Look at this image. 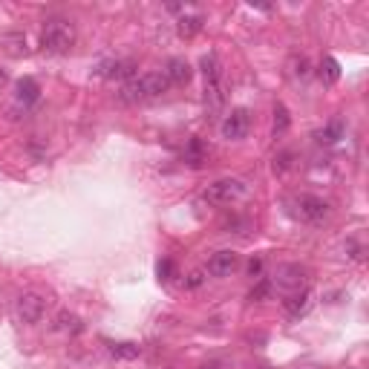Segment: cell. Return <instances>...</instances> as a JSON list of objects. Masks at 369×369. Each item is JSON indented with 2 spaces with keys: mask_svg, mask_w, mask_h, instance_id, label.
Returning a JSON list of instances; mask_svg holds the SVG:
<instances>
[{
  "mask_svg": "<svg viewBox=\"0 0 369 369\" xmlns=\"http://www.w3.org/2000/svg\"><path fill=\"white\" fill-rule=\"evenodd\" d=\"M294 214H298V216L303 219V223H312V225H317V223H323V219L329 216V205L323 202L320 197L303 194V197L294 199Z\"/></svg>",
  "mask_w": 369,
  "mask_h": 369,
  "instance_id": "obj_6",
  "label": "cell"
},
{
  "mask_svg": "<svg viewBox=\"0 0 369 369\" xmlns=\"http://www.w3.org/2000/svg\"><path fill=\"white\" fill-rule=\"evenodd\" d=\"M251 188L248 182L243 179H216L214 185L205 188V202L211 205H231V202H240V199H248Z\"/></svg>",
  "mask_w": 369,
  "mask_h": 369,
  "instance_id": "obj_4",
  "label": "cell"
},
{
  "mask_svg": "<svg viewBox=\"0 0 369 369\" xmlns=\"http://www.w3.org/2000/svg\"><path fill=\"white\" fill-rule=\"evenodd\" d=\"M170 90V81L165 78V72H147L142 78H133L122 87L119 98L124 104H139V101H147V98H159Z\"/></svg>",
  "mask_w": 369,
  "mask_h": 369,
  "instance_id": "obj_2",
  "label": "cell"
},
{
  "mask_svg": "<svg viewBox=\"0 0 369 369\" xmlns=\"http://www.w3.org/2000/svg\"><path fill=\"white\" fill-rule=\"evenodd\" d=\"M107 349H110V355L119 358V361H136L142 355L139 344H130V341H124V344H107Z\"/></svg>",
  "mask_w": 369,
  "mask_h": 369,
  "instance_id": "obj_19",
  "label": "cell"
},
{
  "mask_svg": "<svg viewBox=\"0 0 369 369\" xmlns=\"http://www.w3.org/2000/svg\"><path fill=\"white\" fill-rule=\"evenodd\" d=\"M300 369H317V366H300Z\"/></svg>",
  "mask_w": 369,
  "mask_h": 369,
  "instance_id": "obj_27",
  "label": "cell"
},
{
  "mask_svg": "<svg viewBox=\"0 0 369 369\" xmlns=\"http://www.w3.org/2000/svg\"><path fill=\"white\" fill-rule=\"evenodd\" d=\"M289 122H291V119H289V110H286L283 104H277V107H274V139L283 136V133L289 130Z\"/></svg>",
  "mask_w": 369,
  "mask_h": 369,
  "instance_id": "obj_20",
  "label": "cell"
},
{
  "mask_svg": "<svg viewBox=\"0 0 369 369\" xmlns=\"http://www.w3.org/2000/svg\"><path fill=\"white\" fill-rule=\"evenodd\" d=\"M269 291H271V283H269V280H260V283L251 289L248 300H265V298H269Z\"/></svg>",
  "mask_w": 369,
  "mask_h": 369,
  "instance_id": "obj_22",
  "label": "cell"
},
{
  "mask_svg": "<svg viewBox=\"0 0 369 369\" xmlns=\"http://www.w3.org/2000/svg\"><path fill=\"white\" fill-rule=\"evenodd\" d=\"M317 76H320L323 84H329V87H332V84L341 81V64H337L332 55H326V58L320 61V72H317Z\"/></svg>",
  "mask_w": 369,
  "mask_h": 369,
  "instance_id": "obj_17",
  "label": "cell"
},
{
  "mask_svg": "<svg viewBox=\"0 0 369 369\" xmlns=\"http://www.w3.org/2000/svg\"><path fill=\"white\" fill-rule=\"evenodd\" d=\"M76 43V29L64 18H49L41 29V47L52 55H67Z\"/></svg>",
  "mask_w": 369,
  "mask_h": 369,
  "instance_id": "obj_3",
  "label": "cell"
},
{
  "mask_svg": "<svg viewBox=\"0 0 369 369\" xmlns=\"http://www.w3.org/2000/svg\"><path fill=\"white\" fill-rule=\"evenodd\" d=\"M202 76H205V107L211 115H219L225 107V87H223V67H219V58L214 52L202 55Z\"/></svg>",
  "mask_w": 369,
  "mask_h": 369,
  "instance_id": "obj_1",
  "label": "cell"
},
{
  "mask_svg": "<svg viewBox=\"0 0 369 369\" xmlns=\"http://www.w3.org/2000/svg\"><path fill=\"white\" fill-rule=\"evenodd\" d=\"M248 127H251V113L245 107H234L225 119H223V124H219V130H223V139H228V142L245 139L248 136Z\"/></svg>",
  "mask_w": 369,
  "mask_h": 369,
  "instance_id": "obj_7",
  "label": "cell"
},
{
  "mask_svg": "<svg viewBox=\"0 0 369 369\" xmlns=\"http://www.w3.org/2000/svg\"><path fill=\"white\" fill-rule=\"evenodd\" d=\"M170 274H173V262L170 260H161L159 262V277L161 280H170Z\"/></svg>",
  "mask_w": 369,
  "mask_h": 369,
  "instance_id": "obj_23",
  "label": "cell"
},
{
  "mask_svg": "<svg viewBox=\"0 0 369 369\" xmlns=\"http://www.w3.org/2000/svg\"><path fill=\"white\" fill-rule=\"evenodd\" d=\"M6 81H9V76H6L3 69H0V90H3V87H6Z\"/></svg>",
  "mask_w": 369,
  "mask_h": 369,
  "instance_id": "obj_26",
  "label": "cell"
},
{
  "mask_svg": "<svg viewBox=\"0 0 369 369\" xmlns=\"http://www.w3.org/2000/svg\"><path fill=\"white\" fill-rule=\"evenodd\" d=\"M202 14H185V18H179V23H176V32H179L185 41L190 38H197L202 32Z\"/></svg>",
  "mask_w": 369,
  "mask_h": 369,
  "instance_id": "obj_15",
  "label": "cell"
},
{
  "mask_svg": "<svg viewBox=\"0 0 369 369\" xmlns=\"http://www.w3.org/2000/svg\"><path fill=\"white\" fill-rule=\"evenodd\" d=\"M47 312V300L41 298L38 291H23L18 300H14V317L21 323H38Z\"/></svg>",
  "mask_w": 369,
  "mask_h": 369,
  "instance_id": "obj_5",
  "label": "cell"
},
{
  "mask_svg": "<svg viewBox=\"0 0 369 369\" xmlns=\"http://www.w3.org/2000/svg\"><path fill=\"white\" fill-rule=\"evenodd\" d=\"M283 306H286V312H289L291 317H300V315L309 312V306H312V291L303 289L300 294H291L289 300H283Z\"/></svg>",
  "mask_w": 369,
  "mask_h": 369,
  "instance_id": "obj_12",
  "label": "cell"
},
{
  "mask_svg": "<svg viewBox=\"0 0 369 369\" xmlns=\"http://www.w3.org/2000/svg\"><path fill=\"white\" fill-rule=\"evenodd\" d=\"M55 329L58 332H67V335H78L84 329V323L78 315H72V312H61L55 317Z\"/></svg>",
  "mask_w": 369,
  "mask_h": 369,
  "instance_id": "obj_18",
  "label": "cell"
},
{
  "mask_svg": "<svg viewBox=\"0 0 369 369\" xmlns=\"http://www.w3.org/2000/svg\"><path fill=\"white\" fill-rule=\"evenodd\" d=\"M344 130H346L344 122H341V119H335V122H329L323 130H317V133H315V139H317V144H337V142L344 139Z\"/></svg>",
  "mask_w": 369,
  "mask_h": 369,
  "instance_id": "obj_14",
  "label": "cell"
},
{
  "mask_svg": "<svg viewBox=\"0 0 369 369\" xmlns=\"http://www.w3.org/2000/svg\"><path fill=\"white\" fill-rule=\"evenodd\" d=\"M202 280H205V274H202V271H194V274H190V280H188V289L202 286Z\"/></svg>",
  "mask_w": 369,
  "mask_h": 369,
  "instance_id": "obj_25",
  "label": "cell"
},
{
  "mask_svg": "<svg viewBox=\"0 0 369 369\" xmlns=\"http://www.w3.org/2000/svg\"><path fill=\"white\" fill-rule=\"evenodd\" d=\"M237 265H240V257L234 254V251H216V254L208 260V274H214V277H231Z\"/></svg>",
  "mask_w": 369,
  "mask_h": 369,
  "instance_id": "obj_9",
  "label": "cell"
},
{
  "mask_svg": "<svg viewBox=\"0 0 369 369\" xmlns=\"http://www.w3.org/2000/svg\"><path fill=\"white\" fill-rule=\"evenodd\" d=\"M205 156H208V150H205V142L202 139H190L185 144V150H182L185 165H190V168H199L202 161H205Z\"/></svg>",
  "mask_w": 369,
  "mask_h": 369,
  "instance_id": "obj_13",
  "label": "cell"
},
{
  "mask_svg": "<svg viewBox=\"0 0 369 369\" xmlns=\"http://www.w3.org/2000/svg\"><path fill=\"white\" fill-rule=\"evenodd\" d=\"M38 98H41V87H38V81H32V78H21L18 84H14V101H18V104L29 107V104H35Z\"/></svg>",
  "mask_w": 369,
  "mask_h": 369,
  "instance_id": "obj_11",
  "label": "cell"
},
{
  "mask_svg": "<svg viewBox=\"0 0 369 369\" xmlns=\"http://www.w3.org/2000/svg\"><path fill=\"white\" fill-rule=\"evenodd\" d=\"M260 271H262V260H260V257H254V260L248 262V274H251V277H257Z\"/></svg>",
  "mask_w": 369,
  "mask_h": 369,
  "instance_id": "obj_24",
  "label": "cell"
},
{
  "mask_svg": "<svg viewBox=\"0 0 369 369\" xmlns=\"http://www.w3.org/2000/svg\"><path fill=\"white\" fill-rule=\"evenodd\" d=\"M165 78L170 84H188L190 78H194V69H190V64L185 61V58H170L168 67H165Z\"/></svg>",
  "mask_w": 369,
  "mask_h": 369,
  "instance_id": "obj_10",
  "label": "cell"
},
{
  "mask_svg": "<svg viewBox=\"0 0 369 369\" xmlns=\"http://www.w3.org/2000/svg\"><path fill=\"white\" fill-rule=\"evenodd\" d=\"M277 286H283V289H300L306 283V269H300L298 262H286V265H277Z\"/></svg>",
  "mask_w": 369,
  "mask_h": 369,
  "instance_id": "obj_8",
  "label": "cell"
},
{
  "mask_svg": "<svg viewBox=\"0 0 369 369\" xmlns=\"http://www.w3.org/2000/svg\"><path fill=\"white\" fill-rule=\"evenodd\" d=\"M104 76L107 78H130L133 81V76H136V61H130V58H124V61H113V64H107Z\"/></svg>",
  "mask_w": 369,
  "mask_h": 369,
  "instance_id": "obj_16",
  "label": "cell"
},
{
  "mask_svg": "<svg viewBox=\"0 0 369 369\" xmlns=\"http://www.w3.org/2000/svg\"><path fill=\"white\" fill-rule=\"evenodd\" d=\"M291 76L300 78V81H306L309 76H312V64H309L306 58H294V61H291Z\"/></svg>",
  "mask_w": 369,
  "mask_h": 369,
  "instance_id": "obj_21",
  "label": "cell"
}]
</instances>
